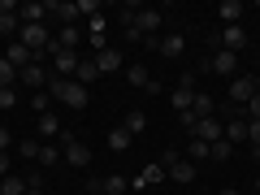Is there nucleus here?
Returning a JSON list of instances; mask_svg holds the SVG:
<instances>
[{"label": "nucleus", "mask_w": 260, "mask_h": 195, "mask_svg": "<svg viewBox=\"0 0 260 195\" xmlns=\"http://www.w3.org/2000/svg\"><path fill=\"white\" fill-rule=\"evenodd\" d=\"M182 52H186V39L178 35V30H174V35H165V39H160V56H169V61H174V56H182Z\"/></svg>", "instance_id": "f3484780"}, {"label": "nucleus", "mask_w": 260, "mask_h": 195, "mask_svg": "<svg viewBox=\"0 0 260 195\" xmlns=\"http://www.w3.org/2000/svg\"><path fill=\"white\" fill-rule=\"evenodd\" d=\"M61 156L65 160H70V165H74V169H87V165H91V148H87V143H78V139H70V143H61Z\"/></svg>", "instance_id": "9d476101"}, {"label": "nucleus", "mask_w": 260, "mask_h": 195, "mask_svg": "<svg viewBox=\"0 0 260 195\" xmlns=\"http://www.w3.org/2000/svg\"><path fill=\"white\" fill-rule=\"evenodd\" d=\"M156 182H165V165H143V174L135 178V182H130V191H143V186H156Z\"/></svg>", "instance_id": "ddd939ff"}, {"label": "nucleus", "mask_w": 260, "mask_h": 195, "mask_svg": "<svg viewBox=\"0 0 260 195\" xmlns=\"http://www.w3.org/2000/svg\"><path fill=\"white\" fill-rule=\"evenodd\" d=\"M56 160H61V148H56V143H44V148H39V165H44V169H52Z\"/></svg>", "instance_id": "cd10ccee"}, {"label": "nucleus", "mask_w": 260, "mask_h": 195, "mask_svg": "<svg viewBox=\"0 0 260 195\" xmlns=\"http://www.w3.org/2000/svg\"><path fill=\"white\" fill-rule=\"evenodd\" d=\"M230 156H234V143L225 139V135L217 143H208V160H230Z\"/></svg>", "instance_id": "6ab92c4d"}, {"label": "nucleus", "mask_w": 260, "mask_h": 195, "mask_svg": "<svg viewBox=\"0 0 260 195\" xmlns=\"http://www.w3.org/2000/svg\"><path fill=\"white\" fill-rule=\"evenodd\" d=\"M9 148H13V135H9L5 126H0V152H9Z\"/></svg>", "instance_id": "4c0bfd02"}, {"label": "nucleus", "mask_w": 260, "mask_h": 195, "mask_svg": "<svg viewBox=\"0 0 260 195\" xmlns=\"http://www.w3.org/2000/svg\"><path fill=\"white\" fill-rule=\"evenodd\" d=\"M52 74H56V78H74V74H78V52L52 44Z\"/></svg>", "instance_id": "20e7f679"}, {"label": "nucleus", "mask_w": 260, "mask_h": 195, "mask_svg": "<svg viewBox=\"0 0 260 195\" xmlns=\"http://www.w3.org/2000/svg\"><path fill=\"white\" fill-rule=\"evenodd\" d=\"M95 78H100V70H95V61H78V74H74V83H95Z\"/></svg>", "instance_id": "393cba45"}, {"label": "nucleus", "mask_w": 260, "mask_h": 195, "mask_svg": "<svg viewBox=\"0 0 260 195\" xmlns=\"http://www.w3.org/2000/svg\"><path fill=\"white\" fill-rule=\"evenodd\" d=\"M130 87H139V91H152V95H156L160 91V83H152V74H148V70H143V65H130Z\"/></svg>", "instance_id": "2eb2a0df"}, {"label": "nucleus", "mask_w": 260, "mask_h": 195, "mask_svg": "<svg viewBox=\"0 0 260 195\" xmlns=\"http://www.w3.org/2000/svg\"><path fill=\"white\" fill-rule=\"evenodd\" d=\"M225 18V26H239V13H243V5L239 0H221V9H217Z\"/></svg>", "instance_id": "b1692460"}, {"label": "nucleus", "mask_w": 260, "mask_h": 195, "mask_svg": "<svg viewBox=\"0 0 260 195\" xmlns=\"http://www.w3.org/2000/svg\"><path fill=\"white\" fill-rule=\"evenodd\" d=\"M217 39H221L225 52H239V48H247V30H243V26H225Z\"/></svg>", "instance_id": "4468645a"}, {"label": "nucleus", "mask_w": 260, "mask_h": 195, "mask_svg": "<svg viewBox=\"0 0 260 195\" xmlns=\"http://www.w3.org/2000/svg\"><path fill=\"white\" fill-rule=\"evenodd\" d=\"M256 91H260V78H256V74H239V78L230 83V104H234V109H243Z\"/></svg>", "instance_id": "7ed1b4c3"}, {"label": "nucleus", "mask_w": 260, "mask_h": 195, "mask_svg": "<svg viewBox=\"0 0 260 195\" xmlns=\"http://www.w3.org/2000/svg\"><path fill=\"white\" fill-rule=\"evenodd\" d=\"M95 195H100V191H95Z\"/></svg>", "instance_id": "c03bdc74"}, {"label": "nucleus", "mask_w": 260, "mask_h": 195, "mask_svg": "<svg viewBox=\"0 0 260 195\" xmlns=\"http://www.w3.org/2000/svg\"><path fill=\"white\" fill-rule=\"evenodd\" d=\"M52 44H56V48H70V52H74V48H78V26H61V35H56Z\"/></svg>", "instance_id": "a878e982"}, {"label": "nucleus", "mask_w": 260, "mask_h": 195, "mask_svg": "<svg viewBox=\"0 0 260 195\" xmlns=\"http://www.w3.org/2000/svg\"><path fill=\"white\" fill-rule=\"evenodd\" d=\"M5 61H9L13 70H18V74H22V70H26V65H35V52H30L26 44H18V39H13V44L5 48Z\"/></svg>", "instance_id": "9b49d317"}, {"label": "nucleus", "mask_w": 260, "mask_h": 195, "mask_svg": "<svg viewBox=\"0 0 260 195\" xmlns=\"http://www.w3.org/2000/svg\"><path fill=\"white\" fill-rule=\"evenodd\" d=\"M13 104H18V91L13 87H0V109H13Z\"/></svg>", "instance_id": "72a5a7b5"}, {"label": "nucleus", "mask_w": 260, "mask_h": 195, "mask_svg": "<svg viewBox=\"0 0 260 195\" xmlns=\"http://www.w3.org/2000/svg\"><path fill=\"white\" fill-rule=\"evenodd\" d=\"M225 139L239 148V143H247V117H230L225 121Z\"/></svg>", "instance_id": "dca6fc26"}, {"label": "nucleus", "mask_w": 260, "mask_h": 195, "mask_svg": "<svg viewBox=\"0 0 260 195\" xmlns=\"http://www.w3.org/2000/svg\"><path fill=\"white\" fill-rule=\"evenodd\" d=\"M0 195H26V178H18V174L0 178Z\"/></svg>", "instance_id": "5701e85b"}, {"label": "nucleus", "mask_w": 260, "mask_h": 195, "mask_svg": "<svg viewBox=\"0 0 260 195\" xmlns=\"http://www.w3.org/2000/svg\"><path fill=\"white\" fill-rule=\"evenodd\" d=\"M243 117H247V121H260V91L251 95L247 104H243Z\"/></svg>", "instance_id": "473e14b6"}, {"label": "nucleus", "mask_w": 260, "mask_h": 195, "mask_svg": "<svg viewBox=\"0 0 260 195\" xmlns=\"http://www.w3.org/2000/svg\"><path fill=\"white\" fill-rule=\"evenodd\" d=\"M247 143H251V148H260V121H247Z\"/></svg>", "instance_id": "f704fd0d"}, {"label": "nucleus", "mask_w": 260, "mask_h": 195, "mask_svg": "<svg viewBox=\"0 0 260 195\" xmlns=\"http://www.w3.org/2000/svg\"><path fill=\"white\" fill-rule=\"evenodd\" d=\"M0 13H18V5L13 0H0Z\"/></svg>", "instance_id": "58836bf2"}, {"label": "nucleus", "mask_w": 260, "mask_h": 195, "mask_svg": "<svg viewBox=\"0 0 260 195\" xmlns=\"http://www.w3.org/2000/svg\"><path fill=\"white\" fill-rule=\"evenodd\" d=\"M217 195H239V191H234V186H225V191H217Z\"/></svg>", "instance_id": "a19ab883"}, {"label": "nucleus", "mask_w": 260, "mask_h": 195, "mask_svg": "<svg viewBox=\"0 0 260 195\" xmlns=\"http://www.w3.org/2000/svg\"><path fill=\"white\" fill-rule=\"evenodd\" d=\"M251 156H256V160H260V148H251Z\"/></svg>", "instance_id": "79ce46f5"}, {"label": "nucleus", "mask_w": 260, "mask_h": 195, "mask_svg": "<svg viewBox=\"0 0 260 195\" xmlns=\"http://www.w3.org/2000/svg\"><path fill=\"white\" fill-rule=\"evenodd\" d=\"M30 109H35L39 117H44V113H52V95H48V91H35V95H30Z\"/></svg>", "instance_id": "c756f323"}, {"label": "nucleus", "mask_w": 260, "mask_h": 195, "mask_svg": "<svg viewBox=\"0 0 260 195\" xmlns=\"http://www.w3.org/2000/svg\"><path fill=\"white\" fill-rule=\"evenodd\" d=\"M234 65H239V52H225V48H217V52L208 56L204 70H213V74H221V78H234Z\"/></svg>", "instance_id": "39448f33"}, {"label": "nucleus", "mask_w": 260, "mask_h": 195, "mask_svg": "<svg viewBox=\"0 0 260 195\" xmlns=\"http://www.w3.org/2000/svg\"><path fill=\"white\" fill-rule=\"evenodd\" d=\"M39 148H44V139H22V156H26V160H39Z\"/></svg>", "instance_id": "2f4dec72"}, {"label": "nucleus", "mask_w": 260, "mask_h": 195, "mask_svg": "<svg viewBox=\"0 0 260 195\" xmlns=\"http://www.w3.org/2000/svg\"><path fill=\"white\" fill-rule=\"evenodd\" d=\"M61 135V121H56V113H44L39 117V139H56Z\"/></svg>", "instance_id": "4be33fe9"}, {"label": "nucleus", "mask_w": 260, "mask_h": 195, "mask_svg": "<svg viewBox=\"0 0 260 195\" xmlns=\"http://www.w3.org/2000/svg\"><path fill=\"white\" fill-rule=\"evenodd\" d=\"M195 91H200V87H195V70H186V74L178 78V87L169 91V104H174V113H178V117H182V113H191Z\"/></svg>", "instance_id": "f03ea898"}, {"label": "nucleus", "mask_w": 260, "mask_h": 195, "mask_svg": "<svg viewBox=\"0 0 260 195\" xmlns=\"http://www.w3.org/2000/svg\"><path fill=\"white\" fill-rule=\"evenodd\" d=\"M48 95H52L56 104H65V109H87V87L74 83V78H48Z\"/></svg>", "instance_id": "f257e3e1"}, {"label": "nucleus", "mask_w": 260, "mask_h": 195, "mask_svg": "<svg viewBox=\"0 0 260 195\" xmlns=\"http://www.w3.org/2000/svg\"><path fill=\"white\" fill-rule=\"evenodd\" d=\"M186 160H191V165L208 160V143H204V139H191V148H186Z\"/></svg>", "instance_id": "bb28decb"}, {"label": "nucleus", "mask_w": 260, "mask_h": 195, "mask_svg": "<svg viewBox=\"0 0 260 195\" xmlns=\"http://www.w3.org/2000/svg\"><path fill=\"white\" fill-rule=\"evenodd\" d=\"M213 109H217V104H213V95H208V91H195V104H191V113H195V117H213Z\"/></svg>", "instance_id": "412c9836"}, {"label": "nucleus", "mask_w": 260, "mask_h": 195, "mask_svg": "<svg viewBox=\"0 0 260 195\" xmlns=\"http://www.w3.org/2000/svg\"><path fill=\"white\" fill-rule=\"evenodd\" d=\"M100 191V195H126L130 191V178H121V174H109V178H100V182H91V195Z\"/></svg>", "instance_id": "f8f14e48"}, {"label": "nucleus", "mask_w": 260, "mask_h": 195, "mask_svg": "<svg viewBox=\"0 0 260 195\" xmlns=\"http://www.w3.org/2000/svg\"><path fill=\"white\" fill-rule=\"evenodd\" d=\"M48 78H52V74L35 61V65H26V70L18 74V83H26V91H48Z\"/></svg>", "instance_id": "0eeeda50"}, {"label": "nucleus", "mask_w": 260, "mask_h": 195, "mask_svg": "<svg viewBox=\"0 0 260 195\" xmlns=\"http://www.w3.org/2000/svg\"><path fill=\"white\" fill-rule=\"evenodd\" d=\"M18 18H22V26H44V18H48V0H30V5H18Z\"/></svg>", "instance_id": "6e6552de"}, {"label": "nucleus", "mask_w": 260, "mask_h": 195, "mask_svg": "<svg viewBox=\"0 0 260 195\" xmlns=\"http://www.w3.org/2000/svg\"><path fill=\"white\" fill-rule=\"evenodd\" d=\"M26 186H39V191H44V169H30V174H26Z\"/></svg>", "instance_id": "c9c22d12"}, {"label": "nucleus", "mask_w": 260, "mask_h": 195, "mask_svg": "<svg viewBox=\"0 0 260 195\" xmlns=\"http://www.w3.org/2000/svg\"><path fill=\"white\" fill-rule=\"evenodd\" d=\"M121 126L130 130V139H135V135H143V130H148V113H139V109H130L126 113V121H121Z\"/></svg>", "instance_id": "a211bd4d"}, {"label": "nucleus", "mask_w": 260, "mask_h": 195, "mask_svg": "<svg viewBox=\"0 0 260 195\" xmlns=\"http://www.w3.org/2000/svg\"><path fill=\"white\" fill-rule=\"evenodd\" d=\"M95 70H100V74H117V70H121V52L113 44L95 48Z\"/></svg>", "instance_id": "1a4fd4ad"}, {"label": "nucleus", "mask_w": 260, "mask_h": 195, "mask_svg": "<svg viewBox=\"0 0 260 195\" xmlns=\"http://www.w3.org/2000/svg\"><path fill=\"white\" fill-rule=\"evenodd\" d=\"M256 191H260V178H256Z\"/></svg>", "instance_id": "37998d69"}, {"label": "nucleus", "mask_w": 260, "mask_h": 195, "mask_svg": "<svg viewBox=\"0 0 260 195\" xmlns=\"http://www.w3.org/2000/svg\"><path fill=\"white\" fill-rule=\"evenodd\" d=\"M109 152H130V130L126 126L109 130Z\"/></svg>", "instance_id": "aec40b11"}, {"label": "nucleus", "mask_w": 260, "mask_h": 195, "mask_svg": "<svg viewBox=\"0 0 260 195\" xmlns=\"http://www.w3.org/2000/svg\"><path fill=\"white\" fill-rule=\"evenodd\" d=\"M165 178H169V182H195V178H200V165H191V160H186V156H178L174 160V165H165Z\"/></svg>", "instance_id": "423d86ee"}, {"label": "nucleus", "mask_w": 260, "mask_h": 195, "mask_svg": "<svg viewBox=\"0 0 260 195\" xmlns=\"http://www.w3.org/2000/svg\"><path fill=\"white\" fill-rule=\"evenodd\" d=\"M18 30H22L18 13H0V35H18Z\"/></svg>", "instance_id": "c85d7f7f"}, {"label": "nucleus", "mask_w": 260, "mask_h": 195, "mask_svg": "<svg viewBox=\"0 0 260 195\" xmlns=\"http://www.w3.org/2000/svg\"><path fill=\"white\" fill-rule=\"evenodd\" d=\"M13 174V160H9V152H0V178H9Z\"/></svg>", "instance_id": "e433bc0d"}, {"label": "nucleus", "mask_w": 260, "mask_h": 195, "mask_svg": "<svg viewBox=\"0 0 260 195\" xmlns=\"http://www.w3.org/2000/svg\"><path fill=\"white\" fill-rule=\"evenodd\" d=\"M13 83H18V70H13V65L0 56V87H13Z\"/></svg>", "instance_id": "7c9ffc66"}, {"label": "nucleus", "mask_w": 260, "mask_h": 195, "mask_svg": "<svg viewBox=\"0 0 260 195\" xmlns=\"http://www.w3.org/2000/svg\"><path fill=\"white\" fill-rule=\"evenodd\" d=\"M26 195H44V191H39V186H26Z\"/></svg>", "instance_id": "ea45409f"}]
</instances>
